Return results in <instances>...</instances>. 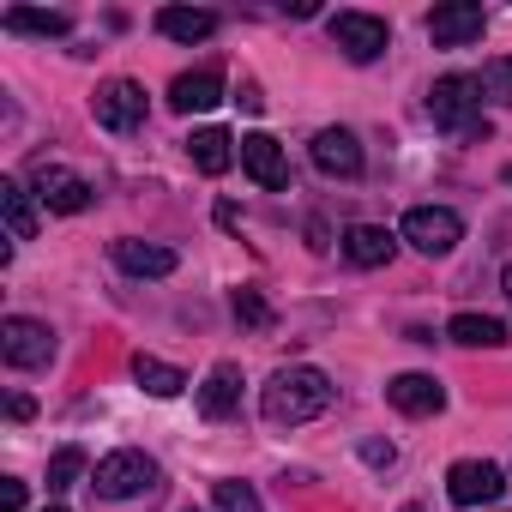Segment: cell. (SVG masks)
Here are the masks:
<instances>
[{"label": "cell", "instance_id": "obj_1", "mask_svg": "<svg viewBox=\"0 0 512 512\" xmlns=\"http://www.w3.org/2000/svg\"><path fill=\"white\" fill-rule=\"evenodd\" d=\"M326 404H332V380H326L320 368H308V362L278 368V374L260 386V410H266L272 428H302V422H314Z\"/></svg>", "mask_w": 512, "mask_h": 512}, {"label": "cell", "instance_id": "obj_5", "mask_svg": "<svg viewBox=\"0 0 512 512\" xmlns=\"http://www.w3.org/2000/svg\"><path fill=\"white\" fill-rule=\"evenodd\" d=\"M91 488H97L103 500H133V494L157 488V458H145L139 446H121V452H109V458L97 464Z\"/></svg>", "mask_w": 512, "mask_h": 512}, {"label": "cell", "instance_id": "obj_31", "mask_svg": "<svg viewBox=\"0 0 512 512\" xmlns=\"http://www.w3.org/2000/svg\"><path fill=\"white\" fill-rule=\"evenodd\" d=\"M500 290H506V302H512V266H506V272H500Z\"/></svg>", "mask_w": 512, "mask_h": 512}, {"label": "cell", "instance_id": "obj_24", "mask_svg": "<svg viewBox=\"0 0 512 512\" xmlns=\"http://www.w3.org/2000/svg\"><path fill=\"white\" fill-rule=\"evenodd\" d=\"M85 476V446H61L55 458H49V494H61V488H73Z\"/></svg>", "mask_w": 512, "mask_h": 512}, {"label": "cell", "instance_id": "obj_33", "mask_svg": "<svg viewBox=\"0 0 512 512\" xmlns=\"http://www.w3.org/2000/svg\"><path fill=\"white\" fill-rule=\"evenodd\" d=\"M43 512H67V506H43Z\"/></svg>", "mask_w": 512, "mask_h": 512}, {"label": "cell", "instance_id": "obj_20", "mask_svg": "<svg viewBox=\"0 0 512 512\" xmlns=\"http://www.w3.org/2000/svg\"><path fill=\"white\" fill-rule=\"evenodd\" d=\"M157 31L169 43H205L217 31V13H205V7H163L157 13Z\"/></svg>", "mask_w": 512, "mask_h": 512}, {"label": "cell", "instance_id": "obj_2", "mask_svg": "<svg viewBox=\"0 0 512 512\" xmlns=\"http://www.w3.org/2000/svg\"><path fill=\"white\" fill-rule=\"evenodd\" d=\"M428 115H434L440 133H452V139H464V145H482V139H488V115H482V85H476V73H446V79H434Z\"/></svg>", "mask_w": 512, "mask_h": 512}, {"label": "cell", "instance_id": "obj_30", "mask_svg": "<svg viewBox=\"0 0 512 512\" xmlns=\"http://www.w3.org/2000/svg\"><path fill=\"white\" fill-rule=\"evenodd\" d=\"M362 458H368V464H392V458H398V452H392V446H386V440H362Z\"/></svg>", "mask_w": 512, "mask_h": 512}, {"label": "cell", "instance_id": "obj_25", "mask_svg": "<svg viewBox=\"0 0 512 512\" xmlns=\"http://www.w3.org/2000/svg\"><path fill=\"white\" fill-rule=\"evenodd\" d=\"M476 85H482V97H488V103H506V109H512V55L488 61V67L476 73Z\"/></svg>", "mask_w": 512, "mask_h": 512}, {"label": "cell", "instance_id": "obj_35", "mask_svg": "<svg viewBox=\"0 0 512 512\" xmlns=\"http://www.w3.org/2000/svg\"><path fill=\"white\" fill-rule=\"evenodd\" d=\"M187 512H199V506H187Z\"/></svg>", "mask_w": 512, "mask_h": 512}, {"label": "cell", "instance_id": "obj_28", "mask_svg": "<svg viewBox=\"0 0 512 512\" xmlns=\"http://www.w3.org/2000/svg\"><path fill=\"white\" fill-rule=\"evenodd\" d=\"M0 512H25V482H19V476L0 482Z\"/></svg>", "mask_w": 512, "mask_h": 512}, {"label": "cell", "instance_id": "obj_11", "mask_svg": "<svg viewBox=\"0 0 512 512\" xmlns=\"http://www.w3.org/2000/svg\"><path fill=\"white\" fill-rule=\"evenodd\" d=\"M37 199H43L49 211H61V217H79V211L91 205V181L73 175V169H61V163H43V169H37Z\"/></svg>", "mask_w": 512, "mask_h": 512}, {"label": "cell", "instance_id": "obj_29", "mask_svg": "<svg viewBox=\"0 0 512 512\" xmlns=\"http://www.w3.org/2000/svg\"><path fill=\"white\" fill-rule=\"evenodd\" d=\"M7 416H13V422H31V416H37V404H31L25 392H13V398H7Z\"/></svg>", "mask_w": 512, "mask_h": 512}, {"label": "cell", "instance_id": "obj_16", "mask_svg": "<svg viewBox=\"0 0 512 512\" xmlns=\"http://www.w3.org/2000/svg\"><path fill=\"white\" fill-rule=\"evenodd\" d=\"M217 103H223V73H217V67L181 73V79L169 85V109H181V115H205V109H217Z\"/></svg>", "mask_w": 512, "mask_h": 512}, {"label": "cell", "instance_id": "obj_3", "mask_svg": "<svg viewBox=\"0 0 512 512\" xmlns=\"http://www.w3.org/2000/svg\"><path fill=\"white\" fill-rule=\"evenodd\" d=\"M0 362L19 368V374L49 368L55 362V332L43 320H31V314H7V320H0Z\"/></svg>", "mask_w": 512, "mask_h": 512}, {"label": "cell", "instance_id": "obj_27", "mask_svg": "<svg viewBox=\"0 0 512 512\" xmlns=\"http://www.w3.org/2000/svg\"><path fill=\"white\" fill-rule=\"evenodd\" d=\"M235 320L260 332V326H272V302H266L260 290H235Z\"/></svg>", "mask_w": 512, "mask_h": 512}, {"label": "cell", "instance_id": "obj_23", "mask_svg": "<svg viewBox=\"0 0 512 512\" xmlns=\"http://www.w3.org/2000/svg\"><path fill=\"white\" fill-rule=\"evenodd\" d=\"M133 380H139L151 398H175V392L187 386V374L169 368V362H157V356H133Z\"/></svg>", "mask_w": 512, "mask_h": 512}, {"label": "cell", "instance_id": "obj_7", "mask_svg": "<svg viewBox=\"0 0 512 512\" xmlns=\"http://www.w3.org/2000/svg\"><path fill=\"white\" fill-rule=\"evenodd\" d=\"M91 115H97V127H109V133H133V127H145V85H133V79H109V85H97Z\"/></svg>", "mask_w": 512, "mask_h": 512}, {"label": "cell", "instance_id": "obj_26", "mask_svg": "<svg viewBox=\"0 0 512 512\" xmlns=\"http://www.w3.org/2000/svg\"><path fill=\"white\" fill-rule=\"evenodd\" d=\"M211 500H217V512H266V506H260V494H253L247 482H217V488H211Z\"/></svg>", "mask_w": 512, "mask_h": 512}, {"label": "cell", "instance_id": "obj_10", "mask_svg": "<svg viewBox=\"0 0 512 512\" xmlns=\"http://www.w3.org/2000/svg\"><path fill=\"white\" fill-rule=\"evenodd\" d=\"M314 169L332 175V181H356L362 175V145L350 127H320L314 133Z\"/></svg>", "mask_w": 512, "mask_h": 512}, {"label": "cell", "instance_id": "obj_12", "mask_svg": "<svg viewBox=\"0 0 512 512\" xmlns=\"http://www.w3.org/2000/svg\"><path fill=\"white\" fill-rule=\"evenodd\" d=\"M109 253H115V266H121L127 278H169V272H175V247H163V241H139V235H121Z\"/></svg>", "mask_w": 512, "mask_h": 512}, {"label": "cell", "instance_id": "obj_15", "mask_svg": "<svg viewBox=\"0 0 512 512\" xmlns=\"http://www.w3.org/2000/svg\"><path fill=\"white\" fill-rule=\"evenodd\" d=\"M392 247H398V235H392L386 223H350V229H344V260L362 266V272L386 266V260H392Z\"/></svg>", "mask_w": 512, "mask_h": 512}, {"label": "cell", "instance_id": "obj_18", "mask_svg": "<svg viewBox=\"0 0 512 512\" xmlns=\"http://www.w3.org/2000/svg\"><path fill=\"white\" fill-rule=\"evenodd\" d=\"M187 157H193L199 175H229V163H235L241 151H235V139H229L223 127H199V133L187 139Z\"/></svg>", "mask_w": 512, "mask_h": 512}, {"label": "cell", "instance_id": "obj_8", "mask_svg": "<svg viewBox=\"0 0 512 512\" xmlns=\"http://www.w3.org/2000/svg\"><path fill=\"white\" fill-rule=\"evenodd\" d=\"M446 494H452V506H488L506 494V470L488 458H458L446 470Z\"/></svg>", "mask_w": 512, "mask_h": 512}, {"label": "cell", "instance_id": "obj_32", "mask_svg": "<svg viewBox=\"0 0 512 512\" xmlns=\"http://www.w3.org/2000/svg\"><path fill=\"white\" fill-rule=\"evenodd\" d=\"M500 175H506V187H512V163H506V169H500Z\"/></svg>", "mask_w": 512, "mask_h": 512}, {"label": "cell", "instance_id": "obj_13", "mask_svg": "<svg viewBox=\"0 0 512 512\" xmlns=\"http://www.w3.org/2000/svg\"><path fill=\"white\" fill-rule=\"evenodd\" d=\"M241 169L260 181V187H290V157L272 133H247L241 139Z\"/></svg>", "mask_w": 512, "mask_h": 512}, {"label": "cell", "instance_id": "obj_19", "mask_svg": "<svg viewBox=\"0 0 512 512\" xmlns=\"http://www.w3.org/2000/svg\"><path fill=\"white\" fill-rule=\"evenodd\" d=\"M0 31H13V37H67L73 19L55 13V7H7L0 13Z\"/></svg>", "mask_w": 512, "mask_h": 512}, {"label": "cell", "instance_id": "obj_9", "mask_svg": "<svg viewBox=\"0 0 512 512\" xmlns=\"http://www.w3.org/2000/svg\"><path fill=\"white\" fill-rule=\"evenodd\" d=\"M482 7L476 0H446V7H434L428 13V37H434V49H470L476 37H482Z\"/></svg>", "mask_w": 512, "mask_h": 512}, {"label": "cell", "instance_id": "obj_6", "mask_svg": "<svg viewBox=\"0 0 512 512\" xmlns=\"http://www.w3.org/2000/svg\"><path fill=\"white\" fill-rule=\"evenodd\" d=\"M332 43L350 55V61H380L386 49H392V31H386V19H374V13H332Z\"/></svg>", "mask_w": 512, "mask_h": 512}, {"label": "cell", "instance_id": "obj_14", "mask_svg": "<svg viewBox=\"0 0 512 512\" xmlns=\"http://www.w3.org/2000/svg\"><path fill=\"white\" fill-rule=\"evenodd\" d=\"M386 398H392V410H404V416H434V410H446V386H440L434 374H392V380H386Z\"/></svg>", "mask_w": 512, "mask_h": 512}, {"label": "cell", "instance_id": "obj_22", "mask_svg": "<svg viewBox=\"0 0 512 512\" xmlns=\"http://www.w3.org/2000/svg\"><path fill=\"white\" fill-rule=\"evenodd\" d=\"M0 211H7V229H13V241H31L37 235V199H31V187L25 181H0Z\"/></svg>", "mask_w": 512, "mask_h": 512}, {"label": "cell", "instance_id": "obj_34", "mask_svg": "<svg viewBox=\"0 0 512 512\" xmlns=\"http://www.w3.org/2000/svg\"><path fill=\"white\" fill-rule=\"evenodd\" d=\"M404 512H422V506H404Z\"/></svg>", "mask_w": 512, "mask_h": 512}, {"label": "cell", "instance_id": "obj_21", "mask_svg": "<svg viewBox=\"0 0 512 512\" xmlns=\"http://www.w3.org/2000/svg\"><path fill=\"white\" fill-rule=\"evenodd\" d=\"M446 338L464 344V350H500L506 344V320H494V314H452Z\"/></svg>", "mask_w": 512, "mask_h": 512}, {"label": "cell", "instance_id": "obj_4", "mask_svg": "<svg viewBox=\"0 0 512 512\" xmlns=\"http://www.w3.org/2000/svg\"><path fill=\"white\" fill-rule=\"evenodd\" d=\"M416 253H428V260H440V253H452L464 241V217L452 205H410L404 211V229H398Z\"/></svg>", "mask_w": 512, "mask_h": 512}, {"label": "cell", "instance_id": "obj_17", "mask_svg": "<svg viewBox=\"0 0 512 512\" xmlns=\"http://www.w3.org/2000/svg\"><path fill=\"white\" fill-rule=\"evenodd\" d=\"M235 404H241V368L235 362H217L205 374V386H199V416L205 422H223V416H235Z\"/></svg>", "mask_w": 512, "mask_h": 512}]
</instances>
